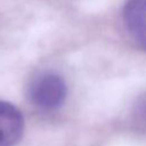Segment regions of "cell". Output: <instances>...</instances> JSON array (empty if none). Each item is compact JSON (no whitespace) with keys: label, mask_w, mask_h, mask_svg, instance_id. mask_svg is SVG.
Instances as JSON below:
<instances>
[{"label":"cell","mask_w":146,"mask_h":146,"mask_svg":"<svg viewBox=\"0 0 146 146\" xmlns=\"http://www.w3.org/2000/svg\"><path fill=\"white\" fill-rule=\"evenodd\" d=\"M123 23L131 39L146 50V0H127L123 7Z\"/></svg>","instance_id":"obj_3"},{"label":"cell","mask_w":146,"mask_h":146,"mask_svg":"<svg viewBox=\"0 0 146 146\" xmlns=\"http://www.w3.org/2000/svg\"><path fill=\"white\" fill-rule=\"evenodd\" d=\"M133 115L138 127L141 130L146 131V97H143L137 102L135 106Z\"/></svg>","instance_id":"obj_4"},{"label":"cell","mask_w":146,"mask_h":146,"mask_svg":"<svg viewBox=\"0 0 146 146\" xmlns=\"http://www.w3.org/2000/svg\"><path fill=\"white\" fill-rule=\"evenodd\" d=\"M66 92V84L59 75L44 73L33 81L30 88V98L39 108L51 111L62 106Z\"/></svg>","instance_id":"obj_1"},{"label":"cell","mask_w":146,"mask_h":146,"mask_svg":"<svg viewBox=\"0 0 146 146\" xmlns=\"http://www.w3.org/2000/svg\"><path fill=\"white\" fill-rule=\"evenodd\" d=\"M24 133V117L13 104L0 100V146H17Z\"/></svg>","instance_id":"obj_2"}]
</instances>
